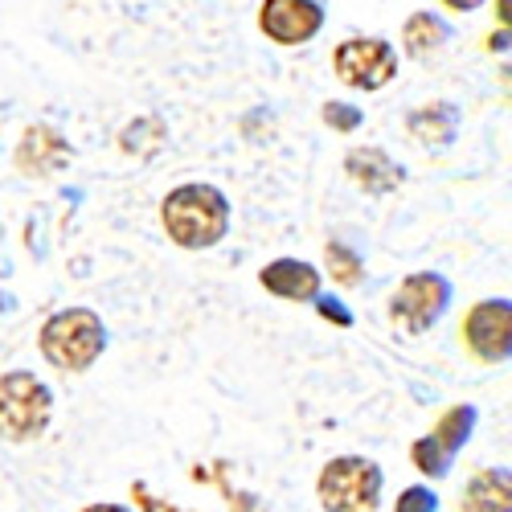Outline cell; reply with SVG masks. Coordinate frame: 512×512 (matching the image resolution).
<instances>
[{
	"label": "cell",
	"mask_w": 512,
	"mask_h": 512,
	"mask_svg": "<svg viewBox=\"0 0 512 512\" xmlns=\"http://www.w3.org/2000/svg\"><path fill=\"white\" fill-rule=\"evenodd\" d=\"M164 234L181 250H209L230 234V197L218 185H177L160 205Z\"/></svg>",
	"instance_id": "1"
},
{
	"label": "cell",
	"mask_w": 512,
	"mask_h": 512,
	"mask_svg": "<svg viewBox=\"0 0 512 512\" xmlns=\"http://www.w3.org/2000/svg\"><path fill=\"white\" fill-rule=\"evenodd\" d=\"M37 349L62 373H87L107 349V328L91 308H62L41 324Z\"/></svg>",
	"instance_id": "2"
},
{
	"label": "cell",
	"mask_w": 512,
	"mask_h": 512,
	"mask_svg": "<svg viewBox=\"0 0 512 512\" xmlns=\"http://www.w3.org/2000/svg\"><path fill=\"white\" fill-rule=\"evenodd\" d=\"M54 394L46 381H37L29 369H9L0 377V435L9 443H33L50 431Z\"/></svg>",
	"instance_id": "3"
},
{
	"label": "cell",
	"mask_w": 512,
	"mask_h": 512,
	"mask_svg": "<svg viewBox=\"0 0 512 512\" xmlns=\"http://www.w3.org/2000/svg\"><path fill=\"white\" fill-rule=\"evenodd\" d=\"M324 512H377L381 500V467L365 455H336L320 472Z\"/></svg>",
	"instance_id": "4"
},
{
	"label": "cell",
	"mask_w": 512,
	"mask_h": 512,
	"mask_svg": "<svg viewBox=\"0 0 512 512\" xmlns=\"http://www.w3.org/2000/svg\"><path fill=\"white\" fill-rule=\"evenodd\" d=\"M332 70L353 91H381L398 78V50L386 37H349L336 46Z\"/></svg>",
	"instance_id": "5"
},
{
	"label": "cell",
	"mask_w": 512,
	"mask_h": 512,
	"mask_svg": "<svg viewBox=\"0 0 512 512\" xmlns=\"http://www.w3.org/2000/svg\"><path fill=\"white\" fill-rule=\"evenodd\" d=\"M451 304V283L435 271H418L406 275L390 300V316L394 324H402L406 332H426Z\"/></svg>",
	"instance_id": "6"
},
{
	"label": "cell",
	"mask_w": 512,
	"mask_h": 512,
	"mask_svg": "<svg viewBox=\"0 0 512 512\" xmlns=\"http://www.w3.org/2000/svg\"><path fill=\"white\" fill-rule=\"evenodd\" d=\"M463 345L484 365H504L512 353V308L508 300H480L463 316Z\"/></svg>",
	"instance_id": "7"
},
{
	"label": "cell",
	"mask_w": 512,
	"mask_h": 512,
	"mask_svg": "<svg viewBox=\"0 0 512 512\" xmlns=\"http://www.w3.org/2000/svg\"><path fill=\"white\" fill-rule=\"evenodd\" d=\"M472 426H476V410H472V406H451V410L435 422V431L410 447L414 467H418L422 476L443 480V476L451 472L455 451L467 443V435H472Z\"/></svg>",
	"instance_id": "8"
},
{
	"label": "cell",
	"mask_w": 512,
	"mask_h": 512,
	"mask_svg": "<svg viewBox=\"0 0 512 512\" xmlns=\"http://www.w3.org/2000/svg\"><path fill=\"white\" fill-rule=\"evenodd\" d=\"M259 29L275 46H304L324 29V9L316 0H263Z\"/></svg>",
	"instance_id": "9"
},
{
	"label": "cell",
	"mask_w": 512,
	"mask_h": 512,
	"mask_svg": "<svg viewBox=\"0 0 512 512\" xmlns=\"http://www.w3.org/2000/svg\"><path fill=\"white\" fill-rule=\"evenodd\" d=\"M70 140L50 123H29L21 132V144H17V168L25 177H54L70 164Z\"/></svg>",
	"instance_id": "10"
},
{
	"label": "cell",
	"mask_w": 512,
	"mask_h": 512,
	"mask_svg": "<svg viewBox=\"0 0 512 512\" xmlns=\"http://www.w3.org/2000/svg\"><path fill=\"white\" fill-rule=\"evenodd\" d=\"M259 283L279 295V300H291V304H308V300H320V271L304 259H275L263 267Z\"/></svg>",
	"instance_id": "11"
},
{
	"label": "cell",
	"mask_w": 512,
	"mask_h": 512,
	"mask_svg": "<svg viewBox=\"0 0 512 512\" xmlns=\"http://www.w3.org/2000/svg\"><path fill=\"white\" fill-rule=\"evenodd\" d=\"M345 173H349V181H353L357 189H365V193H373V197L394 193V189L406 181L402 164H394L381 148H353V152L345 156Z\"/></svg>",
	"instance_id": "12"
},
{
	"label": "cell",
	"mask_w": 512,
	"mask_h": 512,
	"mask_svg": "<svg viewBox=\"0 0 512 512\" xmlns=\"http://www.w3.org/2000/svg\"><path fill=\"white\" fill-rule=\"evenodd\" d=\"M459 512H512V488L504 467H484V472L467 480Z\"/></svg>",
	"instance_id": "13"
},
{
	"label": "cell",
	"mask_w": 512,
	"mask_h": 512,
	"mask_svg": "<svg viewBox=\"0 0 512 512\" xmlns=\"http://www.w3.org/2000/svg\"><path fill=\"white\" fill-rule=\"evenodd\" d=\"M406 127H410V136H414L418 144H426V148H447V144L455 140L459 115H455L451 103H426V107H418V111L410 115Z\"/></svg>",
	"instance_id": "14"
},
{
	"label": "cell",
	"mask_w": 512,
	"mask_h": 512,
	"mask_svg": "<svg viewBox=\"0 0 512 512\" xmlns=\"http://www.w3.org/2000/svg\"><path fill=\"white\" fill-rule=\"evenodd\" d=\"M447 37H451V29H447V21L439 13H414L406 21V29H402V46H406L410 58L422 62V58L439 54L447 46Z\"/></svg>",
	"instance_id": "15"
},
{
	"label": "cell",
	"mask_w": 512,
	"mask_h": 512,
	"mask_svg": "<svg viewBox=\"0 0 512 512\" xmlns=\"http://www.w3.org/2000/svg\"><path fill=\"white\" fill-rule=\"evenodd\" d=\"M324 263H328V275H332L340 287H357V283L365 279L361 254H357V250H349L340 238H332V242L324 246Z\"/></svg>",
	"instance_id": "16"
},
{
	"label": "cell",
	"mask_w": 512,
	"mask_h": 512,
	"mask_svg": "<svg viewBox=\"0 0 512 512\" xmlns=\"http://www.w3.org/2000/svg\"><path fill=\"white\" fill-rule=\"evenodd\" d=\"M435 508H439V496H435L431 488L414 484V488H406V492H402V500H398V508H394V512H435Z\"/></svg>",
	"instance_id": "17"
},
{
	"label": "cell",
	"mask_w": 512,
	"mask_h": 512,
	"mask_svg": "<svg viewBox=\"0 0 512 512\" xmlns=\"http://www.w3.org/2000/svg\"><path fill=\"white\" fill-rule=\"evenodd\" d=\"M324 123L336 132H353V127H361V111L349 103H324Z\"/></svg>",
	"instance_id": "18"
},
{
	"label": "cell",
	"mask_w": 512,
	"mask_h": 512,
	"mask_svg": "<svg viewBox=\"0 0 512 512\" xmlns=\"http://www.w3.org/2000/svg\"><path fill=\"white\" fill-rule=\"evenodd\" d=\"M316 308H320V316H324V320H336L340 328H349V324H353V316H349L345 308H340L336 300H316Z\"/></svg>",
	"instance_id": "19"
},
{
	"label": "cell",
	"mask_w": 512,
	"mask_h": 512,
	"mask_svg": "<svg viewBox=\"0 0 512 512\" xmlns=\"http://www.w3.org/2000/svg\"><path fill=\"white\" fill-rule=\"evenodd\" d=\"M447 9H455V13H472V9H480L484 0H443Z\"/></svg>",
	"instance_id": "20"
},
{
	"label": "cell",
	"mask_w": 512,
	"mask_h": 512,
	"mask_svg": "<svg viewBox=\"0 0 512 512\" xmlns=\"http://www.w3.org/2000/svg\"><path fill=\"white\" fill-rule=\"evenodd\" d=\"M82 512H132V508H123V504H87Z\"/></svg>",
	"instance_id": "21"
}]
</instances>
